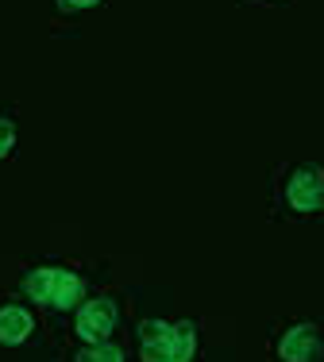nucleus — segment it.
<instances>
[{
	"label": "nucleus",
	"mask_w": 324,
	"mask_h": 362,
	"mask_svg": "<svg viewBox=\"0 0 324 362\" xmlns=\"http://www.w3.org/2000/svg\"><path fill=\"white\" fill-rule=\"evenodd\" d=\"M193 347H197V327L193 324H166V320L139 324L143 362H190Z\"/></svg>",
	"instance_id": "obj_1"
},
{
	"label": "nucleus",
	"mask_w": 324,
	"mask_h": 362,
	"mask_svg": "<svg viewBox=\"0 0 324 362\" xmlns=\"http://www.w3.org/2000/svg\"><path fill=\"white\" fill-rule=\"evenodd\" d=\"M23 289L31 293V300L50 308H70L81 300V278L70 270H58V266H42V270H31L23 278Z\"/></svg>",
	"instance_id": "obj_2"
},
{
	"label": "nucleus",
	"mask_w": 324,
	"mask_h": 362,
	"mask_svg": "<svg viewBox=\"0 0 324 362\" xmlns=\"http://www.w3.org/2000/svg\"><path fill=\"white\" fill-rule=\"evenodd\" d=\"M286 201L294 212H317L324 209V174L317 166L294 170V177L286 181Z\"/></svg>",
	"instance_id": "obj_3"
},
{
	"label": "nucleus",
	"mask_w": 324,
	"mask_h": 362,
	"mask_svg": "<svg viewBox=\"0 0 324 362\" xmlns=\"http://www.w3.org/2000/svg\"><path fill=\"white\" fill-rule=\"evenodd\" d=\"M78 335L85 343H105L108 335H112V327H116V305L108 297H97V300H89V305H81V313H78Z\"/></svg>",
	"instance_id": "obj_4"
},
{
	"label": "nucleus",
	"mask_w": 324,
	"mask_h": 362,
	"mask_svg": "<svg viewBox=\"0 0 324 362\" xmlns=\"http://www.w3.org/2000/svg\"><path fill=\"white\" fill-rule=\"evenodd\" d=\"M320 355H324V343L313 324L289 327L282 335V343H278V358L282 362H320Z\"/></svg>",
	"instance_id": "obj_5"
},
{
	"label": "nucleus",
	"mask_w": 324,
	"mask_h": 362,
	"mask_svg": "<svg viewBox=\"0 0 324 362\" xmlns=\"http://www.w3.org/2000/svg\"><path fill=\"white\" fill-rule=\"evenodd\" d=\"M31 332H35V320H31V313H28L23 305L0 308V343L16 347V343H23Z\"/></svg>",
	"instance_id": "obj_6"
},
{
	"label": "nucleus",
	"mask_w": 324,
	"mask_h": 362,
	"mask_svg": "<svg viewBox=\"0 0 324 362\" xmlns=\"http://www.w3.org/2000/svg\"><path fill=\"white\" fill-rule=\"evenodd\" d=\"M78 362H124V351L116 343H89V351H81Z\"/></svg>",
	"instance_id": "obj_7"
},
{
	"label": "nucleus",
	"mask_w": 324,
	"mask_h": 362,
	"mask_svg": "<svg viewBox=\"0 0 324 362\" xmlns=\"http://www.w3.org/2000/svg\"><path fill=\"white\" fill-rule=\"evenodd\" d=\"M12 146H16V124L8 116H0V158L12 154Z\"/></svg>",
	"instance_id": "obj_8"
},
{
	"label": "nucleus",
	"mask_w": 324,
	"mask_h": 362,
	"mask_svg": "<svg viewBox=\"0 0 324 362\" xmlns=\"http://www.w3.org/2000/svg\"><path fill=\"white\" fill-rule=\"evenodd\" d=\"M100 0H58V12H81V8H97Z\"/></svg>",
	"instance_id": "obj_9"
}]
</instances>
